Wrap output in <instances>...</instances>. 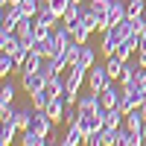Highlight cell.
I'll return each mask as SVG.
<instances>
[{"instance_id":"21","label":"cell","mask_w":146,"mask_h":146,"mask_svg":"<svg viewBox=\"0 0 146 146\" xmlns=\"http://www.w3.org/2000/svg\"><path fill=\"white\" fill-rule=\"evenodd\" d=\"M137 85H140V88H143V94H146V67H140L137 70V79H135Z\"/></svg>"},{"instance_id":"22","label":"cell","mask_w":146,"mask_h":146,"mask_svg":"<svg viewBox=\"0 0 146 146\" xmlns=\"http://www.w3.org/2000/svg\"><path fill=\"white\" fill-rule=\"evenodd\" d=\"M137 64L146 67V50H137Z\"/></svg>"},{"instance_id":"19","label":"cell","mask_w":146,"mask_h":146,"mask_svg":"<svg viewBox=\"0 0 146 146\" xmlns=\"http://www.w3.org/2000/svg\"><path fill=\"white\" fill-rule=\"evenodd\" d=\"M146 12V0H126V15L129 18H137Z\"/></svg>"},{"instance_id":"11","label":"cell","mask_w":146,"mask_h":146,"mask_svg":"<svg viewBox=\"0 0 146 146\" xmlns=\"http://www.w3.org/2000/svg\"><path fill=\"white\" fill-rule=\"evenodd\" d=\"M15 70H18V62H15V56L3 50V53H0V76L6 79L9 73H15Z\"/></svg>"},{"instance_id":"16","label":"cell","mask_w":146,"mask_h":146,"mask_svg":"<svg viewBox=\"0 0 146 146\" xmlns=\"http://www.w3.org/2000/svg\"><path fill=\"white\" fill-rule=\"evenodd\" d=\"M32 111H35V105H32V108H29V105H23V108H18V111H15V120H18L21 131H23V129H29V120H32Z\"/></svg>"},{"instance_id":"8","label":"cell","mask_w":146,"mask_h":146,"mask_svg":"<svg viewBox=\"0 0 146 146\" xmlns=\"http://www.w3.org/2000/svg\"><path fill=\"white\" fill-rule=\"evenodd\" d=\"M64 108H67V100H64V96H53L50 105H47L44 111L53 117V123H58V120H64Z\"/></svg>"},{"instance_id":"12","label":"cell","mask_w":146,"mask_h":146,"mask_svg":"<svg viewBox=\"0 0 146 146\" xmlns=\"http://www.w3.org/2000/svg\"><path fill=\"white\" fill-rule=\"evenodd\" d=\"M76 64H82V67H94L96 64V50L91 44H82V53H79V62Z\"/></svg>"},{"instance_id":"1","label":"cell","mask_w":146,"mask_h":146,"mask_svg":"<svg viewBox=\"0 0 146 146\" xmlns=\"http://www.w3.org/2000/svg\"><path fill=\"white\" fill-rule=\"evenodd\" d=\"M143 100H146V94H143V88L137 82H129V85H123V96H120V108L129 114V111H135V108H140L143 105Z\"/></svg>"},{"instance_id":"18","label":"cell","mask_w":146,"mask_h":146,"mask_svg":"<svg viewBox=\"0 0 146 146\" xmlns=\"http://www.w3.org/2000/svg\"><path fill=\"white\" fill-rule=\"evenodd\" d=\"M15 85H12V82H3V88H0V105H12V102H15Z\"/></svg>"},{"instance_id":"17","label":"cell","mask_w":146,"mask_h":146,"mask_svg":"<svg viewBox=\"0 0 146 146\" xmlns=\"http://www.w3.org/2000/svg\"><path fill=\"white\" fill-rule=\"evenodd\" d=\"M137 70H140V64H137V62H135V64H129V62H126L123 73H120V85H129V82H135V79H137Z\"/></svg>"},{"instance_id":"13","label":"cell","mask_w":146,"mask_h":146,"mask_svg":"<svg viewBox=\"0 0 146 146\" xmlns=\"http://www.w3.org/2000/svg\"><path fill=\"white\" fill-rule=\"evenodd\" d=\"M70 29H73V41H79V44H88V35H91V29L85 27L82 21H73V23H70Z\"/></svg>"},{"instance_id":"4","label":"cell","mask_w":146,"mask_h":146,"mask_svg":"<svg viewBox=\"0 0 146 146\" xmlns=\"http://www.w3.org/2000/svg\"><path fill=\"white\" fill-rule=\"evenodd\" d=\"M123 18H126V0H114L111 9H108V15H105L102 23H100V29L105 32L108 27H114V23H117V21H123Z\"/></svg>"},{"instance_id":"6","label":"cell","mask_w":146,"mask_h":146,"mask_svg":"<svg viewBox=\"0 0 146 146\" xmlns=\"http://www.w3.org/2000/svg\"><path fill=\"white\" fill-rule=\"evenodd\" d=\"M18 131H21V126H18V120H15V117L0 120V146L15 143V135H18Z\"/></svg>"},{"instance_id":"14","label":"cell","mask_w":146,"mask_h":146,"mask_svg":"<svg viewBox=\"0 0 146 146\" xmlns=\"http://www.w3.org/2000/svg\"><path fill=\"white\" fill-rule=\"evenodd\" d=\"M47 88H50L53 96H64V79L58 73H53V76H47Z\"/></svg>"},{"instance_id":"2","label":"cell","mask_w":146,"mask_h":146,"mask_svg":"<svg viewBox=\"0 0 146 146\" xmlns=\"http://www.w3.org/2000/svg\"><path fill=\"white\" fill-rule=\"evenodd\" d=\"M108 82H114V79H111V73H108L105 64H94V67H88V88H91V91L100 94Z\"/></svg>"},{"instance_id":"15","label":"cell","mask_w":146,"mask_h":146,"mask_svg":"<svg viewBox=\"0 0 146 146\" xmlns=\"http://www.w3.org/2000/svg\"><path fill=\"white\" fill-rule=\"evenodd\" d=\"M29 96H32V105H35V108H47L50 100H53L50 88H41V91H35V94H29Z\"/></svg>"},{"instance_id":"20","label":"cell","mask_w":146,"mask_h":146,"mask_svg":"<svg viewBox=\"0 0 146 146\" xmlns=\"http://www.w3.org/2000/svg\"><path fill=\"white\" fill-rule=\"evenodd\" d=\"M111 3H114V0H91V9L96 12V15H100V21L108 15V9H111Z\"/></svg>"},{"instance_id":"7","label":"cell","mask_w":146,"mask_h":146,"mask_svg":"<svg viewBox=\"0 0 146 146\" xmlns=\"http://www.w3.org/2000/svg\"><path fill=\"white\" fill-rule=\"evenodd\" d=\"M85 140H88V135L82 131L79 123H73V126H67V135L58 140V143H62V146H79V143H85Z\"/></svg>"},{"instance_id":"23","label":"cell","mask_w":146,"mask_h":146,"mask_svg":"<svg viewBox=\"0 0 146 146\" xmlns=\"http://www.w3.org/2000/svg\"><path fill=\"white\" fill-rule=\"evenodd\" d=\"M140 137H143V143H146V123H143V129H140Z\"/></svg>"},{"instance_id":"24","label":"cell","mask_w":146,"mask_h":146,"mask_svg":"<svg viewBox=\"0 0 146 146\" xmlns=\"http://www.w3.org/2000/svg\"><path fill=\"white\" fill-rule=\"evenodd\" d=\"M140 111H143V114H146V100H143V105H140Z\"/></svg>"},{"instance_id":"5","label":"cell","mask_w":146,"mask_h":146,"mask_svg":"<svg viewBox=\"0 0 146 146\" xmlns=\"http://www.w3.org/2000/svg\"><path fill=\"white\" fill-rule=\"evenodd\" d=\"M21 85H23V91H27V94H35V91L47 88V76H44L41 70H35V73H23V76H21Z\"/></svg>"},{"instance_id":"9","label":"cell","mask_w":146,"mask_h":146,"mask_svg":"<svg viewBox=\"0 0 146 146\" xmlns=\"http://www.w3.org/2000/svg\"><path fill=\"white\" fill-rule=\"evenodd\" d=\"M41 64H44V56H41L38 50H29L27 62L21 64V73H35V70H41Z\"/></svg>"},{"instance_id":"3","label":"cell","mask_w":146,"mask_h":146,"mask_svg":"<svg viewBox=\"0 0 146 146\" xmlns=\"http://www.w3.org/2000/svg\"><path fill=\"white\" fill-rule=\"evenodd\" d=\"M120 96H123V88H120L117 82H108L105 88L100 91V102L105 108H120Z\"/></svg>"},{"instance_id":"10","label":"cell","mask_w":146,"mask_h":146,"mask_svg":"<svg viewBox=\"0 0 146 146\" xmlns=\"http://www.w3.org/2000/svg\"><path fill=\"white\" fill-rule=\"evenodd\" d=\"M21 143H23V146H47L50 137H44V135H38V131H32V129H23Z\"/></svg>"}]
</instances>
